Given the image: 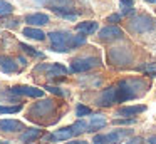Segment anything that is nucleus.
I'll use <instances>...</instances> for the list:
<instances>
[{"label": "nucleus", "instance_id": "nucleus-21", "mask_svg": "<svg viewBox=\"0 0 156 144\" xmlns=\"http://www.w3.org/2000/svg\"><path fill=\"white\" fill-rule=\"evenodd\" d=\"M20 109V106H0V114H14L19 112Z\"/></svg>", "mask_w": 156, "mask_h": 144}, {"label": "nucleus", "instance_id": "nucleus-5", "mask_svg": "<svg viewBox=\"0 0 156 144\" xmlns=\"http://www.w3.org/2000/svg\"><path fill=\"white\" fill-rule=\"evenodd\" d=\"M99 65L98 57H81V59H74L71 62V70L72 72H86V70L94 69Z\"/></svg>", "mask_w": 156, "mask_h": 144}, {"label": "nucleus", "instance_id": "nucleus-4", "mask_svg": "<svg viewBox=\"0 0 156 144\" xmlns=\"http://www.w3.org/2000/svg\"><path fill=\"white\" fill-rule=\"evenodd\" d=\"M153 25H154V23H153V19L148 15H138V17H134V19H131L128 23L129 30L134 32V33H144V32H148V30H151Z\"/></svg>", "mask_w": 156, "mask_h": 144}, {"label": "nucleus", "instance_id": "nucleus-10", "mask_svg": "<svg viewBox=\"0 0 156 144\" xmlns=\"http://www.w3.org/2000/svg\"><path fill=\"white\" fill-rule=\"evenodd\" d=\"M72 136H76V132H74V129H72V126H69V127H62V129L52 132L51 136H47V139L55 142V141H67V139H71Z\"/></svg>", "mask_w": 156, "mask_h": 144}, {"label": "nucleus", "instance_id": "nucleus-9", "mask_svg": "<svg viewBox=\"0 0 156 144\" xmlns=\"http://www.w3.org/2000/svg\"><path fill=\"white\" fill-rule=\"evenodd\" d=\"M41 136H42V129L30 127V129H25L24 132L19 136V141H20L22 144H30V142H34L35 139H39Z\"/></svg>", "mask_w": 156, "mask_h": 144}, {"label": "nucleus", "instance_id": "nucleus-13", "mask_svg": "<svg viewBox=\"0 0 156 144\" xmlns=\"http://www.w3.org/2000/svg\"><path fill=\"white\" fill-rule=\"evenodd\" d=\"M22 122L19 121H14V119H2L0 121V131L4 132H14V131H20L22 129Z\"/></svg>", "mask_w": 156, "mask_h": 144}, {"label": "nucleus", "instance_id": "nucleus-2", "mask_svg": "<svg viewBox=\"0 0 156 144\" xmlns=\"http://www.w3.org/2000/svg\"><path fill=\"white\" fill-rule=\"evenodd\" d=\"M51 37V42H52V50L54 52H67L71 50V42H72V37L69 32H64V30H55V32L49 33Z\"/></svg>", "mask_w": 156, "mask_h": 144}, {"label": "nucleus", "instance_id": "nucleus-14", "mask_svg": "<svg viewBox=\"0 0 156 144\" xmlns=\"http://www.w3.org/2000/svg\"><path fill=\"white\" fill-rule=\"evenodd\" d=\"M0 70L5 74H12L17 70V64L14 62V59L7 55H0Z\"/></svg>", "mask_w": 156, "mask_h": 144}, {"label": "nucleus", "instance_id": "nucleus-32", "mask_svg": "<svg viewBox=\"0 0 156 144\" xmlns=\"http://www.w3.org/2000/svg\"><path fill=\"white\" fill-rule=\"evenodd\" d=\"M67 144H89L86 141H72V142H67Z\"/></svg>", "mask_w": 156, "mask_h": 144}, {"label": "nucleus", "instance_id": "nucleus-3", "mask_svg": "<svg viewBox=\"0 0 156 144\" xmlns=\"http://www.w3.org/2000/svg\"><path fill=\"white\" fill-rule=\"evenodd\" d=\"M129 134H131V129H121V131H114V132H109V134H96L92 142L94 144H119Z\"/></svg>", "mask_w": 156, "mask_h": 144}, {"label": "nucleus", "instance_id": "nucleus-28", "mask_svg": "<svg viewBox=\"0 0 156 144\" xmlns=\"http://www.w3.org/2000/svg\"><path fill=\"white\" fill-rule=\"evenodd\" d=\"M121 15H129V13H133L134 12V9H133V7H121Z\"/></svg>", "mask_w": 156, "mask_h": 144}, {"label": "nucleus", "instance_id": "nucleus-25", "mask_svg": "<svg viewBox=\"0 0 156 144\" xmlns=\"http://www.w3.org/2000/svg\"><path fill=\"white\" fill-rule=\"evenodd\" d=\"M45 89L49 90V92H52V94H55V96H64V92H62L59 87H54V86H47Z\"/></svg>", "mask_w": 156, "mask_h": 144}, {"label": "nucleus", "instance_id": "nucleus-18", "mask_svg": "<svg viewBox=\"0 0 156 144\" xmlns=\"http://www.w3.org/2000/svg\"><path fill=\"white\" fill-rule=\"evenodd\" d=\"M14 12V7H12V3L5 2V0H0V17L4 15H9V13Z\"/></svg>", "mask_w": 156, "mask_h": 144}, {"label": "nucleus", "instance_id": "nucleus-17", "mask_svg": "<svg viewBox=\"0 0 156 144\" xmlns=\"http://www.w3.org/2000/svg\"><path fill=\"white\" fill-rule=\"evenodd\" d=\"M24 35L27 37V39H32V40H44L45 39V33L42 32L41 29H34V27H25Z\"/></svg>", "mask_w": 156, "mask_h": 144}, {"label": "nucleus", "instance_id": "nucleus-15", "mask_svg": "<svg viewBox=\"0 0 156 144\" xmlns=\"http://www.w3.org/2000/svg\"><path fill=\"white\" fill-rule=\"evenodd\" d=\"M25 22L30 25H45V23H49V17L45 13H30L25 17Z\"/></svg>", "mask_w": 156, "mask_h": 144}, {"label": "nucleus", "instance_id": "nucleus-27", "mask_svg": "<svg viewBox=\"0 0 156 144\" xmlns=\"http://www.w3.org/2000/svg\"><path fill=\"white\" fill-rule=\"evenodd\" d=\"M126 144H143V137H139V136H136V137H131V139H129Z\"/></svg>", "mask_w": 156, "mask_h": 144}, {"label": "nucleus", "instance_id": "nucleus-12", "mask_svg": "<svg viewBox=\"0 0 156 144\" xmlns=\"http://www.w3.org/2000/svg\"><path fill=\"white\" fill-rule=\"evenodd\" d=\"M98 29H99V25H98V22H94V20H86V22L76 23V30L81 32V33H86V35L94 33Z\"/></svg>", "mask_w": 156, "mask_h": 144}, {"label": "nucleus", "instance_id": "nucleus-30", "mask_svg": "<svg viewBox=\"0 0 156 144\" xmlns=\"http://www.w3.org/2000/svg\"><path fill=\"white\" fill-rule=\"evenodd\" d=\"M121 7H133L134 5V0H119Z\"/></svg>", "mask_w": 156, "mask_h": 144}, {"label": "nucleus", "instance_id": "nucleus-11", "mask_svg": "<svg viewBox=\"0 0 156 144\" xmlns=\"http://www.w3.org/2000/svg\"><path fill=\"white\" fill-rule=\"evenodd\" d=\"M146 111V106L143 104H138V106H124L118 111V116H122V117H134L138 114L144 112Z\"/></svg>", "mask_w": 156, "mask_h": 144}, {"label": "nucleus", "instance_id": "nucleus-34", "mask_svg": "<svg viewBox=\"0 0 156 144\" xmlns=\"http://www.w3.org/2000/svg\"><path fill=\"white\" fill-rule=\"evenodd\" d=\"M0 144H7V141H0Z\"/></svg>", "mask_w": 156, "mask_h": 144}, {"label": "nucleus", "instance_id": "nucleus-23", "mask_svg": "<svg viewBox=\"0 0 156 144\" xmlns=\"http://www.w3.org/2000/svg\"><path fill=\"white\" fill-rule=\"evenodd\" d=\"M136 119L134 117H124V119H114L112 121V124H116V126H128V124H134Z\"/></svg>", "mask_w": 156, "mask_h": 144}, {"label": "nucleus", "instance_id": "nucleus-7", "mask_svg": "<svg viewBox=\"0 0 156 144\" xmlns=\"http://www.w3.org/2000/svg\"><path fill=\"white\" fill-rule=\"evenodd\" d=\"M114 102H118V89H116V87H108V89H104L101 92V96H99V99H98V106H101V107H109Z\"/></svg>", "mask_w": 156, "mask_h": 144}, {"label": "nucleus", "instance_id": "nucleus-20", "mask_svg": "<svg viewBox=\"0 0 156 144\" xmlns=\"http://www.w3.org/2000/svg\"><path fill=\"white\" fill-rule=\"evenodd\" d=\"M86 44V33H79V35H74L72 37V42H71V47L76 49L79 45H84Z\"/></svg>", "mask_w": 156, "mask_h": 144}, {"label": "nucleus", "instance_id": "nucleus-22", "mask_svg": "<svg viewBox=\"0 0 156 144\" xmlns=\"http://www.w3.org/2000/svg\"><path fill=\"white\" fill-rule=\"evenodd\" d=\"M20 47H22V50H24L25 54H29V55H32V57H42V54H39L37 50L34 49V47L25 45V44H20Z\"/></svg>", "mask_w": 156, "mask_h": 144}, {"label": "nucleus", "instance_id": "nucleus-24", "mask_svg": "<svg viewBox=\"0 0 156 144\" xmlns=\"http://www.w3.org/2000/svg\"><path fill=\"white\" fill-rule=\"evenodd\" d=\"M76 112H77L79 117H84V116H91V109H89L87 106H82V104H79L77 109H76Z\"/></svg>", "mask_w": 156, "mask_h": 144}, {"label": "nucleus", "instance_id": "nucleus-26", "mask_svg": "<svg viewBox=\"0 0 156 144\" xmlns=\"http://www.w3.org/2000/svg\"><path fill=\"white\" fill-rule=\"evenodd\" d=\"M119 20H121V13H112V15L108 17V22H112V23L119 22Z\"/></svg>", "mask_w": 156, "mask_h": 144}, {"label": "nucleus", "instance_id": "nucleus-6", "mask_svg": "<svg viewBox=\"0 0 156 144\" xmlns=\"http://www.w3.org/2000/svg\"><path fill=\"white\" fill-rule=\"evenodd\" d=\"M10 94H15V96H27V97H42L44 96V90L37 89V87L32 86H14L9 89Z\"/></svg>", "mask_w": 156, "mask_h": 144}, {"label": "nucleus", "instance_id": "nucleus-16", "mask_svg": "<svg viewBox=\"0 0 156 144\" xmlns=\"http://www.w3.org/2000/svg\"><path fill=\"white\" fill-rule=\"evenodd\" d=\"M106 126V119L101 116V114H94L92 116V119H91V122L87 124V131L89 132H92V131H98V129H101V127H104Z\"/></svg>", "mask_w": 156, "mask_h": 144}, {"label": "nucleus", "instance_id": "nucleus-31", "mask_svg": "<svg viewBox=\"0 0 156 144\" xmlns=\"http://www.w3.org/2000/svg\"><path fill=\"white\" fill-rule=\"evenodd\" d=\"M148 142H149V144H156V136H151V137L148 139Z\"/></svg>", "mask_w": 156, "mask_h": 144}, {"label": "nucleus", "instance_id": "nucleus-29", "mask_svg": "<svg viewBox=\"0 0 156 144\" xmlns=\"http://www.w3.org/2000/svg\"><path fill=\"white\" fill-rule=\"evenodd\" d=\"M144 72L148 74V76L154 77V76H156V67H151V65H149V67H146V69H144Z\"/></svg>", "mask_w": 156, "mask_h": 144}, {"label": "nucleus", "instance_id": "nucleus-1", "mask_svg": "<svg viewBox=\"0 0 156 144\" xmlns=\"http://www.w3.org/2000/svg\"><path fill=\"white\" fill-rule=\"evenodd\" d=\"M146 82L143 79H124L118 84V102L138 99L146 92Z\"/></svg>", "mask_w": 156, "mask_h": 144}, {"label": "nucleus", "instance_id": "nucleus-8", "mask_svg": "<svg viewBox=\"0 0 156 144\" xmlns=\"http://www.w3.org/2000/svg\"><path fill=\"white\" fill-rule=\"evenodd\" d=\"M99 37L102 40H112V39H121L122 37V30L116 25H108L104 29L99 30Z\"/></svg>", "mask_w": 156, "mask_h": 144}, {"label": "nucleus", "instance_id": "nucleus-19", "mask_svg": "<svg viewBox=\"0 0 156 144\" xmlns=\"http://www.w3.org/2000/svg\"><path fill=\"white\" fill-rule=\"evenodd\" d=\"M87 124H89V122H86V121L79 119L76 124H72V129H74L76 134H81V132H84V131H87Z\"/></svg>", "mask_w": 156, "mask_h": 144}, {"label": "nucleus", "instance_id": "nucleus-33", "mask_svg": "<svg viewBox=\"0 0 156 144\" xmlns=\"http://www.w3.org/2000/svg\"><path fill=\"white\" fill-rule=\"evenodd\" d=\"M144 2H148V3H156V0H144Z\"/></svg>", "mask_w": 156, "mask_h": 144}]
</instances>
